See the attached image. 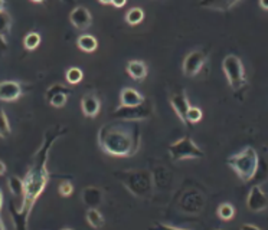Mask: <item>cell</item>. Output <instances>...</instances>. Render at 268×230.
Listing matches in <instances>:
<instances>
[{
	"label": "cell",
	"instance_id": "6da1fadb",
	"mask_svg": "<svg viewBox=\"0 0 268 230\" xmlns=\"http://www.w3.org/2000/svg\"><path fill=\"white\" fill-rule=\"evenodd\" d=\"M67 134V128H64L62 125H55L49 130L46 131L42 145L39 150L35 152L30 167L26 177L23 179L25 183V196L22 199L19 209H16L12 204V219L15 221V226L18 220H23L25 227L28 226V220H29L30 213L33 209V204L39 199V196L43 193L48 181H49V170H48V157H49V150L52 144L60 138L61 135Z\"/></svg>",
	"mask_w": 268,
	"mask_h": 230
},
{
	"label": "cell",
	"instance_id": "7a4b0ae2",
	"mask_svg": "<svg viewBox=\"0 0 268 230\" xmlns=\"http://www.w3.org/2000/svg\"><path fill=\"white\" fill-rule=\"evenodd\" d=\"M98 145L113 157H133L141 145L139 121L117 120L104 124L98 131Z\"/></svg>",
	"mask_w": 268,
	"mask_h": 230
},
{
	"label": "cell",
	"instance_id": "3957f363",
	"mask_svg": "<svg viewBox=\"0 0 268 230\" xmlns=\"http://www.w3.org/2000/svg\"><path fill=\"white\" fill-rule=\"evenodd\" d=\"M116 177L119 179L124 187L134 194L136 197L146 199L153 194L154 189V177L150 171L146 170H131V171H117Z\"/></svg>",
	"mask_w": 268,
	"mask_h": 230
},
{
	"label": "cell",
	"instance_id": "277c9868",
	"mask_svg": "<svg viewBox=\"0 0 268 230\" xmlns=\"http://www.w3.org/2000/svg\"><path fill=\"white\" fill-rule=\"evenodd\" d=\"M227 164L235 171V174L244 183H248L255 177V174L258 171V152L252 147H245L242 151L231 156L227 160Z\"/></svg>",
	"mask_w": 268,
	"mask_h": 230
},
{
	"label": "cell",
	"instance_id": "5b68a950",
	"mask_svg": "<svg viewBox=\"0 0 268 230\" xmlns=\"http://www.w3.org/2000/svg\"><path fill=\"white\" fill-rule=\"evenodd\" d=\"M222 70L227 76L229 87L238 95L245 92L248 88V80L245 75V69L242 60L237 55H227L222 60Z\"/></svg>",
	"mask_w": 268,
	"mask_h": 230
},
{
	"label": "cell",
	"instance_id": "8992f818",
	"mask_svg": "<svg viewBox=\"0 0 268 230\" xmlns=\"http://www.w3.org/2000/svg\"><path fill=\"white\" fill-rule=\"evenodd\" d=\"M170 159L173 161L182 160H198L203 159V151L199 145L189 137H182L169 145Z\"/></svg>",
	"mask_w": 268,
	"mask_h": 230
},
{
	"label": "cell",
	"instance_id": "52a82bcc",
	"mask_svg": "<svg viewBox=\"0 0 268 230\" xmlns=\"http://www.w3.org/2000/svg\"><path fill=\"white\" fill-rule=\"evenodd\" d=\"M153 115V105L149 100H144L140 105L136 107H121L113 112V118L116 120H127V121H143L147 120Z\"/></svg>",
	"mask_w": 268,
	"mask_h": 230
},
{
	"label": "cell",
	"instance_id": "ba28073f",
	"mask_svg": "<svg viewBox=\"0 0 268 230\" xmlns=\"http://www.w3.org/2000/svg\"><path fill=\"white\" fill-rule=\"evenodd\" d=\"M206 62V52L202 49H196L186 55L183 60V73L186 76H195L202 70Z\"/></svg>",
	"mask_w": 268,
	"mask_h": 230
},
{
	"label": "cell",
	"instance_id": "9c48e42d",
	"mask_svg": "<svg viewBox=\"0 0 268 230\" xmlns=\"http://www.w3.org/2000/svg\"><path fill=\"white\" fill-rule=\"evenodd\" d=\"M247 207H248V210L254 211V213L264 211L268 207L267 193L259 184H254L251 187L248 199H247Z\"/></svg>",
	"mask_w": 268,
	"mask_h": 230
},
{
	"label": "cell",
	"instance_id": "30bf717a",
	"mask_svg": "<svg viewBox=\"0 0 268 230\" xmlns=\"http://www.w3.org/2000/svg\"><path fill=\"white\" fill-rule=\"evenodd\" d=\"M71 90L68 87L62 85V84H53L52 87L48 88L46 91V95L45 98L49 102L52 107L55 108H62L67 101H68V97H70Z\"/></svg>",
	"mask_w": 268,
	"mask_h": 230
},
{
	"label": "cell",
	"instance_id": "8fae6325",
	"mask_svg": "<svg viewBox=\"0 0 268 230\" xmlns=\"http://www.w3.org/2000/svg\"><path fill=\"white\" fill-rule=\"evenodd\" d=\"M170 104H172V108L176 112V115L179 117V120L182 121L183 124H186V114H188V110L190 108V102H189L188 97H186V92L182 90L179 92L172 94L170 95Z\"/></svg>",
	"mask_w": 268,
	"mask_h": 230
},
{
	"label": "cell",
	"instance_id": "7c38bea8",
	"mask_svg": "<svg viewBox=\"0 0 268 230\" xmlns=\"http://www.w3.org/2000/svg\"><path fill=\"white\" fill-rule=\"evenodd\" d=\"M70 20L74 28H77L78 30H85L91 26L92 16H91V13H89V10L87 8L77 6L70 13Z\"/></svg>",
	"mask_w": 268,
	"mask_h": 230
},
{
	"label": "cell",
	"instance_id": "4fadbf2b",
	"mask_svg": "<svg viewBox=\"0 0 268 230\" xmlns=\"http://www.w3.org/2000/svg\"><path fill=\"white\" fill-rule=\"evenodd\" d=\"M23 91L19 82L16 81H2L0 82V101L12 102L19 100Z\"/></svg>",
	"mask_w": 268,
	"mask_h": 230
},
{
	"label": "cell",
	"instance_id": "5bb4252c",
	"mask_svg": "<svg viewBox=\"0 0 268 230\" xmlns=\"http://www.w3.org/2000/svg\"><path fill=\"white\" fill-rule=\"evenodd\" d=\"M81 110L87 118H95L101 110V102L94 94H87L81 100Z\"/></svg>",
	"mask_w": 268,
	"mask_h": 230
},
{
	"label": "cell",
	"instance_id": "9a60e30c",
	"mask_svg": "<svg viewBox=\"0 0 268 230\" xmlns=\"http://www.w3.org/2000/svg\"><path fill=\"white\" fill-rule=\"evenodd\" d=\"M144 97L140 94L139 91L134 88H123L121 94H120V105L121 107H136L140 105L141 102H144Z\"/></svg>",
	"mask_w": 268,
	"mask_h": 230
},
{
	"label": "cell",
	"instance_id": "2e32d148",
	"mask_svg": "<svg viewBox=\"0 0 268 230\" xmlns=\"http://www.w3.org/2000/svg\"><path fill=\"white\" fill-rule=\"evenodd\" d=\"M241 0H200L199 6L203 9L217 10V12H228Z\"/></svg>",
	"mask_w": 268,
	"mask_h": 230
},
{
	"label": "cell",
	"instance_id": "e0dca14e",
	"mask_svg": "<svg viewBox=\"0 0 268 230\" xmlns=\"http://www.w3.org/2000/svg\"><path fill=\"white\" fill-rule=\"evenodd\" d=\"M82 201L88 206V207H98L102 201V191L98 187L89 186L82 190Z\"/></svg>",
	"mask_w": 268,
	"mask_h": 230
},
{
	"label": "cell",
	"instance_id": "ac0fdd59",
	"mask_svg": "<svg viewBox=\"0 0 268 230\" xmlns=\"http://www.w3.org/2000/svg\"><path fill=\"white\" fill-rule=\"evenodd\" d=\"M129 75L136 81H143L147 76V65L143 60H130L127 63Z\"/></svg>",
	"mask_w": 268,
	"mask_h": 230
},
{
	"label": "cell",
	"instance_id": "d6986e66",
	"mask_svg": "<svg viewBox=\"0 0 268 230\" xmlns=\"http://www.w3.org/2000/svg\"><path fill=\"white\" fill-rule=\"evenodd\" d=\"M87 221H88V224L91 227H94V229H99V227H102L104 226V216L101 214V211L97 209V207H89L88 210H87Z\"/></svg>",
	"mask_w": 268,
	"mask_h": 230
},
{
	"label": "cell",
	"instance_id": "ffe728a7",
	"mask_svg": "<svg viewBox=\"0 0 268 230\" xmlns=\"http://www.w3.org/2000/svg\"><path fill=\"white\" fill-rule=\"evenodd\" d=\"M77 45L81 50L84 52H94L98 46V42L97 39L92 36V35H81L80 38L77 39Z\"/></svg>",
	"mask_w": 268,
	"mask_h": 230
},
{
	"label": "cell",
	"instance_id": "44dd1931",
	"mask_svg": "<svg viewBox=\"0 0 268 230\" xmlns=\"http://www.w3.org/2000/svg\"><path fill=\"white\" fill-rule=\"evenodd\" d=\"M8 184H9L10 193L15 197H22L23 199V196H25V183H23L22 179H19L18 176H10Z\"/></svg>",
	"mask_w": 268,
	"mask_h": 230
},
{
	"label": "cell",
	"instance_id": "7402d4cb",
	"mask_svg": "<svg viewBox=\"0 0 268 230\" xmlns=\"http://www.w3.org/2000/svg\"><path fill=\"white\" fill-rule=\"evenodd\" d=\"M12 29V16L8 12H0V36L8 39Z\"/></svg>",
	"mask_w": 268,
	"mask_h": 230
},
{
	"label": "cell",
	"instance_id": "603a6c76",
	"mask_svg": "<svg viewBox=\"0 0 268 230\" xmlns=\"http://www.w3.org/2000/svg\"><path fill=\"white\" fill-rule=\"evenodd\" d=\"M217 213H218V217L221 220L229 221L232 220V217L235 216V209L231 203H222V204H219Z\"/></svg>",
	"mask_w": 268,
	"mask_h": 230
},
{
	"label": "cell",
	"instance_id": "cb8c5ba5",
	"mask_svg": "<svg viewBox=\"0 0 268 230\" xmlns=\"http://www.w3.org/2000/svg\"><path fill=\"white\" fill-rule=\"evenodd\" d=\"M144 19V12L141 8H133V9H130L127 12V15H126V22L131 25V26H134V25H139L141 23V20Z\"/></svg>",
	"mask_w": 268,
	"mask_h": 230
},
{
	"label": "cell",
	"instance_id": "d4e9b609",
	"mask_svg": "<svg viewBox=\"0 0 268 230\" xmlns=\"http://www.w3.org/2000/svg\"><path fill=\"white\" fill-rule=\"evenodd\" d=\"M40 45V35L38 32H29L25 39H23V46L28 50H35Z\"/></svg>",
	"mask_w": 268,
	"mask_h": 230
},
{
	"label": "cell",
	"instance_id": "484cf974",
	"mask_svg": "<svg viewBox=\"0 0 268 230\" xmlns=\"http://www.w3.org/2000/svg\"><path fill=\"white\" fill-rule=\"evenodd\" d=\"M10 122L5 110L0 107V138H8L10 135Z\"/></svg>",
	"mask_w": 268,
	"mask_h": 230
},
{
	"label": "cell",
	"instance_id": "4316f807",
	"mask_svg": "<svg viewBox=\"0 0 268 230\" xmlns=\"http://www.w3.org/2000/svg\"><path fill=\"white\" fill-rule=\"evenodd\" d=\"M82 76H84V73H82V70L80 68H77V66H72L70 69L67 70V73H65V80L68 84L71 85H77V84H80L81 81H82Z\"/></svg>",
	"mask_w": 268,
	"mask_h": 230
},
{
	"label": "cell",
	"instance_id": "83f0119b",
	"mask_svg": "<svg viewBox=\"0 0 268 230\" xmlns=\"http://www.w3.org/2000/svg\"><path fill=\"white\" fill-rule=\"evenodd\" d=\"M202 117H203L202 110L198 108V107H192V105H190V108L188 110V114H186V124H188V125H190V124H196V122L202 120Z\"/></svg>",
	"mask_w": 268,
	"mask_h": 230
},
{
	"label": "cell",
	"instance_id": "f1b7e54d",
	"mask_svg": "<svg viewBox=\"0 0 268 230\" xmlns=\"http://www.w3.org/2000/svg\"><path fill=\"white\" fill-rule=\"evenodd\" d=\"M74 191V186L71 184L70 181H62L58 187V193H60L62 197H70Z\"/></svg>",
	"mask_w": 268,
	"mask_h": 230
},
{
	"label": "cell",
	"instance_id": "f546056e",
	"mask_svg": "<svg viewBox=\"0 0 268 230\" xmlns=\"http://www.w3.org/2000/svg\"><path fill=\"white\" fill-rule=\"evenodd\" d=\"M8 52V39L0 36V56H3Z\"/></svg>",
	"mask_w": 268,
	"mask_h": 230
},
{
	"label": "cell",
	"instance_id": "4dcf8cb0",
	"mask_svg": "<svg viewBox=\"0 0 268 230\" xmlns=\"http://www.w3.org/2000/svg\"><path fill=\"white\" fill-rule=\"evenodd\" d=\"M126 3H127V0H113L111 2V5H114L116 8H123V6H126Z\"/></svg>",
	"mask_w": 268,
	"mask_h": 230
},
{
	"label": "cell",
	"instance_id": "1f68e13d",
	"mask_svg": "<svg viewBox=\"0 0 268 230\" xmlns=\"http://www.w3.org/2000/svg\"><path fill=\"white\" fill-rule=\"evenodd\" d=\"M157 227H165V229L180 230V227H178V226H172V224H157Z\"/></svg>",
	"mask_w": 268,
	"mask_h": 230
},
{
	"label": "cell",
	"instance_id": "d6a6232c",
	"mask_svg": "<svg viewBox=\"0 0 268 230\" xmlns=\"http://www.w3.org/2000/svg\"><path fill=\"white\" fill-rule=\"evenodd\" d=\"M5 173H6V164L0 160V176H5Z\"/></svg>",
	"mask_w": 268,
	"mask_h": 230
},
{
	"label": "cell",
	"instance_id": "836d02e7",
	"mask_svg": "<svg viewBox=\"0 0 268 230\" xmlns=\"http://www.w3.org/2000/svg\"><path fill=\"white\" fill-rule=\"evenodd\" d=\"M259 6L264 10H268V0H259Z\"/></svg>",
	"mask_w": 268,
	"mask_h": 230
},
{
	"label": "cell",
	"instance_id": "e575fe53",
	"mask_svg": "<svg viewBox=\"0 0 268 230\" xmlns=\"http://www.w3.org/2000/svg\"><path fill=\"white\" fill-rule=\"evenodd\" d=\"M242 229H255V230H258L259 227H258V226H254V224H244V226H242Z\"/></svg>",
	"mask_w": 268,
	"mask_h": 230
},
{
	"label": "cell",
	"instance_id": "d590c367",
	"mask_svg": "<svg viewBox=\"0 0 268 230\" xmlns=\"http://www.w3.org/2000/svg\"><path fill=\"white\" fill-rule=\"evenodd\" d=\"M6 8V3H5V0H0V12H3Z\"/></svg>",
	"mask_w": 268,
	"mask_h": 230
},
{
	"label": "cell",
	"instance_id": "8d00e7d4",
	"mask_svg": "<svg viewBox=\"0 0 268 230\" xmlns=\"http://www.w3.org/2000/svg\"><path fill=\"white\" fill-rule=\"evenodd\" d=\"M2 206H3V193L0 190V210H2Z\"/></svg>",
	"mask_w": 268,
	"mask_h": 230
},
{
	"label": "cell",
	"instance_id": "74e56055",
	"mask_svg": "<svg viewBox=\"0 0 268 230\" xmlns=\"http://www.w3.org/2000/svg\"><path fill=\"white\" fill-rule=\"evenodd\" d=\"M99 3H102V5H110V3H111V2H113V0H98Z\"/></svg>",
	"mask_w": 268,
	"mask_h": 230
},
{
	"label": "cell",
	"instance_id": "f35d334b",
	"mask_svg": "<svg viewBox=\"0 0 268 230\" xmlns=\"http://www.w3.org/2000/svg\"><path fill=\"white\" fill-rule=\"evenodd\" d=\"M5 229V223H3V220H2V217H0V230Z\"/></svg>",
	"mask_w": 268,
	"mask_h": 230
},
{
	"label": "cell",
	"instance_id": "ab89813d",
	"mask_svg": "<svg viewBox=\"0 0 268 230\" xmlns=\"http://www.w3.org/2000/svg\"><path fill=\"white\" fill-rule=\"evenodd\" d=\"M30 2H33V3H42L43 0H30Z\"/></svg>",
	"mask_w": 268,
	"mask_h": 230
},
{
	"label": "cell",
	"instance_id": "60d3db41",
	"mask_svg": "<svg viewBox=\"0 0 268 230\" xmlns=\"http://www.w3.org/2000/svg\"><path fill=\"white\" fill-rule=\"evenodd\" d=\"M62 2H67V3H72L74 0H62Z\"/></svg>",
	"mask_w": 268,
	"mask_h": 230
}]
</instances>
